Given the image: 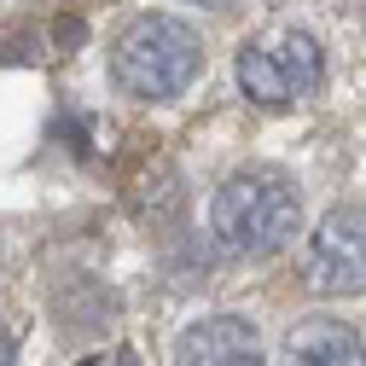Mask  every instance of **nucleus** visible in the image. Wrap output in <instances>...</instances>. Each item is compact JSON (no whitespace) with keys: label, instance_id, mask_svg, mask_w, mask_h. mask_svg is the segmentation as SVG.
<instances>
[{"label":"nucleus","instance_id":"nucleus-2","mask_svg":"<svg viewBox=\"0 0 366 366\" xmlns=\"http://www.w3.org/2000/svg\"><path fill=\"white\" fill-rule=\"evenodd\" d=\"M204 70V41L187 18L169 12H140L111 47V81L140 105H169L180 99Z\"/></svg>","mask_w":366,"mask_h":366},{"label":"nucleus","instance_id":"nucleus-7","mask_svg":"<svg viewBox=\"0 0 366 366\" xmlns=\"http://www.w3.org/2000/svg\"><path fill=\"white\" fill-rule=\"evenodd\" d=\"M53 41H59L64 53H76L81 41H87V24H81V18H59V29H53Z\"/></svg>","mask_w":366,"mask_h":366},{"label":"nucleus","instance_id":"nucleus-9","mask_svg":"<svg viewBox=\"0 0 366 366\" xmlns=\"http://www.w3.org/2000/svg\"><path fill=\"white\" fill-rule=\"evenodd\" d=\"M187 6H204L209 12V6H227V0H187Z\"/></svg>","mask_w":366,"mask_h":366},{"label":"nucleus","instance_id":"nucleus-4","mask_svg":"<svg viewBox=\"0 0 366 366\" xmlns=\"http://www.w3.org/2000/svg\"><path fill=\"white\" fill-rule=\"evenodd\" d=\"M302 273L320 297H366V204H343L314 227Z\"/></svg>","mask_w":366,"mask_h":366},{"label":"nucleus","instance_id":"nucleus-6","mask_svg":"<svg viewBox=\"0 0 366 366\" xmlns=\"http://www.w3.org/2000/svg\"><path fill=\"white\" fill-rule=\"evenodd\" d=\"M280 366H366V343L349 320L337 314H308L285 332Z\"/></svg>","mask_w":366,"mask_h":366},{"label":"nucleus","instance_id":"nucleus-3","mask_svg":"<svg viewBox=\"0 0 366 366\" xmlns=\"http://www.w3.org/2000/svg\"><path fill=\"white\" fill-rule=\"evenodd\" d=\"M233 76H239V94L256 111H291L297 99H308L314 87H320L326 59H320V41L308 29H280L273 41L239 47Z\"/></svg>","mask_w":366,"mask_h":366},{"label":"nucleus","instance_id":"nucleus-8","mask_svg":"<svg viewBox=\"0 0 366 366\" xmlns=\"http://www.w3.org/2000/svg\"><path fill=\"white\" fill-rule=\"evenodd\" d=\"M0 366H18V337H12V326H0Z\"/></svg>","mask_w":366,"mask_h":366},{"label":"nucleus","instance_id":"nucleus-1","mask_svg":"<svg viewBox=\"0 0 366 366\" xmlns=\"http://www.w3.org/2000/svg\"><path fill=\"white\" fill-rule=\"evenodd\" d=\"M302 227V192L285 169H239L209 198V233L227 256H273Z\"/></svg>","mask_w":366,"mask_h":366},{"label":"nucleus","instance_id":"nucleus-5","mask_svg":"<svg viewBox=\"0 0 366 366\" xmlns=\"http://www.w3.org/2000/svg\"><path fill=\"white\" fill-rule=\"evenodd\" d=\"M262 332L244 314H209L192 320L174 337V366H262Z\"/></svg>","mask_w":366,"mask_h":366}]
</instances>
